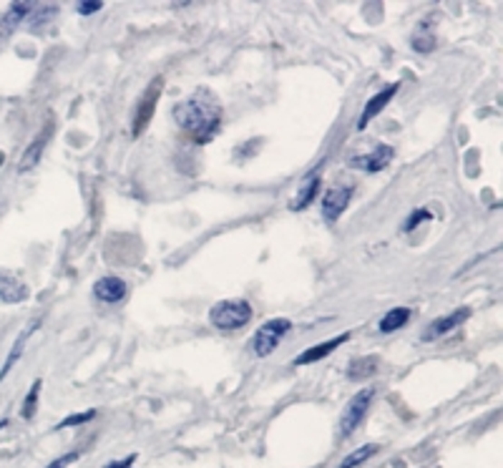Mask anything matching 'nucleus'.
<instances>
[{
    "mask_svg": "<svg viewBox=\"0 0 503 468\" xmlns=\"http://www.w3.org/2000/svg\"><path fill=\"white\" fill-rule=\"evenodd\" d=\"M174 119L197 144H207L222 126V109L209 98H186L174 106Z\"/></svg>",
    "mask_w": 503,
    "mask_h": 468,
    "instance_id": "nucleus-1",
    "label": "nucleus"
},
{
    "mask_svg": "<svg viewBox=\"0 0 503 468\" xmlns=\"http://www.w3.org/2000/svg\"><path fill=\"white\" fill-rule=\"evenodd\" d=\"M252 320V305L247 300H222L217 305L209 310V323L217 327V330H224V333H232V330H240Z\"/></svg>",
    "mask_w": 503,
    "mask_h": 468,
    "instance_id": "nucleus-2",
    "label": "nucleus"
},
{
    "mask_svg": "<svg viewBox=\"0 0 503 468\" xmlns=\"http://www.w3.org/2000/svg\"><path fill=\"white\" fill-rule=\"evenodd\" d=\"M292 330V323L287 320V317H274V320H267L257 333H254V338H252V348L254 353L260 355V358H267V355H272L277 345L282 343L287 333Z\"/></svg>",
    "mask_w": 503,
    "mask_h": 468,
    "instance_id": "nucleus-3",
    "label": "nucleus"
},
{
    "mask_svg": "<svg viewBox=\"0 0 503 468\" xmlns=\"http://www.w3.org/2000/svg\"><path fill=\"white\" fill-rule=\"evenodd\" d=\"M375 391L372 388H362L355 398H352L348 408H345V413H342V421H340V433L342 436H350L352 431L362 423V418L368 413V408H370V401Z\"/></svg>",
    "mask_w": 503,
    "mask_h": 468,
    "instance_id": "nucleus-4",
    "label": "nucleus"
},
{
    "mask_svg": "<svg viewBox=\"0 0 503 468\" xmlns=\"http://www.w3.org/2000/svg\"><path fill=\"white\" fill-rule=\"evenodd\" d=\"M393 156H395L393 146H388V144H378L370 154H365V156H355L350 164L355 166V169L378 174V172H383L385 166L393 162Z\"/></svg>",
    "mask_w": 503,
    "mask_h": 468,
    "instance_id": "nucleus-5",
    "label": "nucleus"
},
{
    "mask_svg": "<svg viewBox=\"0 0 503 468\" xmlns=\"http://www.w3.org/2000/svg\"><path fill=\"white\" fill-rule=\"evenodd\" d=\"M350 196H352L350 186H332V189H328L325 196H322V217L328 219V222H335V219L348 209Z\"/></svg>",
    "mask_w": 503,
    "mask_h": 468,
    "instance_id": "nucleus-6",
    "label": "nucleus"
},
{
    "mask_svg": "<svg viewBox=\"0 0 503 468\" xmlns=\"http://www.w3.org/2000/svg\"><path fill=\"white\" fill-rule=\"evenodd\" d=\"M28 297H31V290L21 277H15L11 273H0V300L3 303L18 305V303H25Z\"/></svg>",
    "mask_w": 503,
    "mask_h": 468,
    "instance_id": "nucleus-7",
    "label": "nucleus"
},
{
    "mask_svg": "<svg viewBox=\"0 0 503 468\" xmlns=\"http://www.w3.org/2000/svg\"><path fill=\"white\" fill-rule=\"evenodd\" d=\"M348 340H350V333H342V335H335V338L325 340V343H318V345L307 348L305 353H300L295 358V365H310V363L325 360L330 353H335V350H338L342 343H348Z\"/></svg>",
    "mask_w": 503,
    "mask_h": 468,
    "instance_id": "nucleus-8",
    "label": "nucleus"
},
{
    "mask_svg": "<svg viewBox=\"0 0 503 468\" xmlns=\"http://www.w3.org/2000/svg\"><path fill=\"white\" fill-rule=\"evenodd\" d=\"M94 294H96V300L106 303V305H116L126 297V283L121 277H101L94 284Z\"/></svg>",
    "mask_w": 503,
    "mask_h": 468,
    "instance_id": "nucleus-9",
    "label": "nucleus"
},
{
    "mask_svg": "<svg viewBox=\"0 0 503 468\" xmlns=\"http://www.w3.org/2000/svg\"><path fill=\"white\" fill-rule=\"evenodd\" d=\"M164 86V81L162 78H156L152 84V88L146 91V96L142 98V106L136 111V119H133V136H139L146 126H149V119H152L153 106H156V96H159V91Z\"/></svg>",
    "mask_w": 503,
    "mask_h": 468,
    "instance_id": "nucleus-10",
    "label": "nucleus"
},
{
    "mask_svg": "<svg viewBox=\"0 0 503 468\" xmlns=\"http://www.w3.org/2000/svg\"><path fill=\"white\" fill-rule=\"evenodd\" d=\"M398 84H390V86L388 88H383V91H380V94H375V96L370 98V101H368V106H365V109H362V114H360V121H358V129H368V124H370L372 119H375V116H378V114H380V111L385 109V106H388V104H390V98L395 96V94H398Z\"/></svg>",
    "mask_w": 503,
    "mask_h": 468,
    "instance_id": "nucleus-11",
    "label": "nucleus"
},
{
    "mask_svg": "<svg viewBox=\"0 0 503 468\" xmlns=\"http://www.w3.org/2000/svg\"><path fill=\"white\" fill-rule=\"evenodd\" d=\"M470 317V310L468 307H460V310H456V313H450V315L446 317H438L433 325L428 327L426 333V340H433V338H440V335H449L450 330H456V327H460L466 320Z\"/></svg>",
    "mask_w": 503,
    "mask_h": 468,
    "instance_id": "nucleus-12",
    "label": "nucleus"
},
{
    "mask_svg": "<svg viewBox=\"0 0 503 468\" xmlns=\"http://www.w3.org/2000/svg\"><path fill=\"white\" fill-rule=\"evenodd\" d=\"M45 144H48V129L44 131V134H38L34 139V144L25 149V154H23V162L18 164V172L21 174H25V172H31L35 164H38V159H41V154H44Z\"/></svg>",
    "mask_w": 503,
    "mask_h": 468,
    "instance_id": "nucleus-13",
    "label": "nucleus"
},
{
    "mask_svg": "<svg viewBox=\"0 0 503 468\" xmlns=\"http://www.w3.org/2000/svg\"><path fill=\"white\" fill-rule=\"evenodd\" d=\"M320 192V174H310L307 176V182L300 186V192L295 194V202H292V209L300 212V209H307L312 204V199L318 196Z\"/></svg>",
    "mask_w": 503,
    "mask_h": 468,
    "instance_id": "nucleus-14",
    "label": "nucleus"
},
{
    "mask_svg": "<svg viewBox=\"0 0 503 468\" xmlns=\"http://www.w3.org/2000/svg\"><path fill=\"white\" fill-rule=\"evenodd\" d=\"M410 320V310L408 307H393L390 313H385L383 320H380V333H395L403 325H408Z\"/></svg>",
    "mask_w": 503,
    "mask_h": 468,
    "instance_id": "nucleus-15",
    "label": "nucleus"
},
{
    "mask_svg": "<svg viewBox=\"0 0 503 468\" xmlns=\"http://www.w3.org/2000/svg\"><path fill=\"white\" fill-rule=\"evenodd\" d=\"M413 48H416L418 54H428V51H433L436 48V35H433V28H430V23H420L418 25V31L413 33Z\"/></svg>",
    "mask_w": 503,
    "mask_h": 468,
    "instance_id": "nucleus-16",
    "label": "nucleus"
},
{
    "mask_svg": "<svg viewBox=\"0 0 503 468\" xmlns=\"http://www.w3.org/2000/svg\"><path fill=\"white\" fill-rule=\"evenodd\" d=\"M378 368V358H360V360H352V365L348 368V375H350L352 381H362V378H368L372 375Z\"/></svg>",
    "mask_w": 503,
    "mask_h": 468,
    "instance_id": "nucleus-17",
    "label": "nucleus"
},
{
    "mask_svg": "<svg viewBox=\"0 0 503 468\" xmlns=\"http://www.w3.org/2000/svg\"><path fill=\"white\" fill-rule=\"evenodd\" d=\"M375 453H378V446H375V443H370V446L358 448V451H352L350 456H348V458H345V461H342V463H340V468H358V466H362V463H365V461H368V458H370V456H375Z\"/></svg>",
    "mask_w": 503,
    "mask_h": 468,
    "instance_id": "nucleus-18",
    "label": "nucleus"
},
{
    "mask_svg": "<svg viewBox=\"0 0 503 468\" xmlns=\"http://www.w3.org/2000/svg\"><path fill=\"white\" fill-rule=\"evenodd\" d=\"M31 8H34V5H31V3H13L11 5V11H8V15H5V25H3V31H11V28H15V25H18V23L23 21V18H25V15H28V13H31Z\"/></svg>",
    "mask_w": 503,
    "mask_h": 468,
    "instance_id": "nucleus-19",
    "label": "nucleus"
},
{
    "mask_svg": "<svg viewBox=\"0 0 503 468\" xmlns=\"http://www.w3.org/2000/svg\"><path fill=\"white\" fill-rule=\"evenodd\" d=\"M35 325H38V323H35ZM35 325H34V327H28V330L23 333L21 338H18V343L13 345L11 355H8V360H5V365H3V371H0V381H3V378H5V375L11 373V368H13V365H15V360H18V355H21L23 348H25V340H28V335H31V333H34Z\"/></svg>",
    "mask_w": 503,
    "mask_h": 468,
    "instance_id": "nucleus-20",
    "label": "nucleus"
},
{
    "mask_svg": "<svg viewBox=\"0 0 503 468\" xmlns=\"http://www.w3.org/2000/svg\"><path fill=\"white\" fill-rule=\"evenodd\" d=\"M38 391H41V381L34 383V388L28 391V398H25V405H23V418H31L35 411V403H38Z\"/></svg>",
    "mask_w": 503,
    "mask_h": 468,
    "instance_id": "nucleus-21",
    "label": "nucleus"
},
{
    "mask_svg": "<svg viewBox=\"0 0 503 468\" xmlns=\"http://www.w3.org/2000/svg\"><path fill=\"white\" fill-rule=\"evenodd\" d=\"M91 418H96V411H84V413H76V415H68L66 421H61V423L55 425L58 431L61 428H71V425H78V423H88Z\"/></svg>",
    "mask_w": 503,
    "mask_h": 468,
    "instance_id": "nucleus-22",
    "label": "nucleus"
},
{
    "mask_svg": "<svg viewBox=\"0 0 503 468\" xmlns=\"http://www.w3.org/2000/svg\"><path fill=\"white\" fill-rule=\"evenodd\" d=\"M426 219H430V212H428V209H416V212L410 214V219L405 222L403 229L405 232H413V229H416L420 222H426Z\"/></svg>",
    "mask_w": 503,
    "mask_h": 468,
    "instance_id": "nucleus-23",
    "label": "nucleus"
},
{
    "mask_svg": "<svg viewBox=\"0 0 503 468\" xmlns=\"http://www.w3.org/2000/svg\"><path fill=\"white\" fill-rule=\"evenodd\" d=\"M101 8H104V3H99V0H96V3H78V5H76V11L81 13V15H91V13H99Z\"/></svg>",
    "mask_w": 503,
    "mask_h": 468,
    "instance_id": "nucleus-24",
    "label": "nucleus"
},
{
    "mask_svg": "<svg viewBox=\"0 0 503 468\" xmlns=\"http://www.w3.org/2000/svg\"><path fill=\"white\" fill-rule=\"evenodd\" d=\"M76 458H78V453H66V456L55 458L54 463H51V466H48V468H68V466H71V463H74V461H76Z\"/></svg>",
    "mask_w": 503,
    "mask_h": 468,
    "instance_id": "nucleus-25",
    "label": "nucleus"
},
{
    "mask_svg": "<svg viewBox=\"0 0 503 468\" xmlns=\"http://www.w3.org/2000/svg\"><path fill=\"white\" fill-rule=\"evenodd\" d=\"M132 463H133V456H129V458H123V461H119V463H111L109 468H132Z\"/></svg>",
    "mask_w": 503,
    "mask_h": 468,
    "instance_id": "nucleus-26",
    "label": "nucleus"
},
{
    "mask_svg": "<svg viewBox=\"0 0 503 468\" xmlns=\"http://www.w3.org/2000/svg\"><path fill=\"white\" fill-rule=\"evenodd\" d=\"M0 164H3V154H0Z\"/></svg>",
    "mask_w": 503,
    "mask_h": 468,
    "instance_id": "nucleus-27",
    "label": "nucleus"
}]
</instances>
